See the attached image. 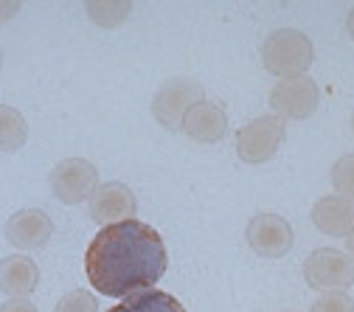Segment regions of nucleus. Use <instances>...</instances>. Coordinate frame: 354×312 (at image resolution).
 I'll return each instance as SVG.
<instances>
[{"instance_id":"f257e3e1","label":"nucleus","mask_w":354,"mask_h":312,"mask_svg":"<svg viewBox=\"0 0 354 312\" xmlns=\"http://www.w3.org/2000/svg\"><path fill=\"white\" fill-rule=\"evenodd\" d=\"M169 264L163 237L141 219L102 228L84 250V273L102 295L121 298L152 290Z\"/></svg>"},{"instance_id":"f03ea898","label":"nucleus","mask_w":354,"mask_h":312,"mask_svg":"<svg viewBox=\"0 0 354 312\" xmlns=\"http://www.w3.org/2000/svg\"><path fill=\"white\" fill-rule=\"evenodd\" d=\"M313 59H315L313 39H309L304 31L279 28L261 42L264 71H270V73H276L281 79L304 76V71L313 65Z\"/></svg>"},{"instance_id":"7ed1b4c3","label":"nucleus","mask_w":354,"mask_h":312,"mask_svg":"<svg viewBox=\"0 0 354 312\" xmlns=\"http://www.w3.org/2000/svg\"><path fill=\"white\" fill-rule=\"evenodd\" d=\"M203 102V84L189 76H174L158 87L152 99V116L163 129H183L186 113Z\"/></svg>"},{"instance_id":"20e7f679","label":"nucleus","mask_w":354,"mask_h":312,"mask_svg":"<svg viewBox=\"0 0 354 312\" xmlns=\"http://www.w3.org/2000/svg\"><path fill=\"white\" fill-rule=\"evenodd\" d=\"M304 279L321 293H346L354 284V259L335 248L313 250L304 261Z\"/></svg>"},{"instance_id":"39448f33","label":"nucleus","mask_w":354,"mask_h":312,"mask_svg":"<svg viewBox=\"0 0 354 312\" xmlns=\"http://www.w3.org/2000/svg\"><path fill=\"white\" fill-rule=\"evenodd\" d=\"M281 141H284V118L261 116L236 132V155L239 160L256 166V163L270 160L279 152Z\"/></svg>"},{"instance_id":"423d86ee","label":"nucleus","mask_w":354,"mask_h":312,"mask_svg":"<svg viewBox=\"0 0 354 312\" xmlns=\"http://www.w3.org/2000/svg\"><path fill=\"white\" fill-rule=\"evenodd\" d=\"M321 104V91L309 76H290L273 84L270 91V107L279 118L290 121H304L309 116H315Z\"/></svg>"},{"instance_id":"0eeeda50","label":"nucleus","mask_w":354,"mask_h":312,"mask_svg":"<svg viewBox=\"0 0 354 312\" xmlns=\"http://www.w3.org/2000/svg\"><path fill=\"white\" fill-rule=\"evenodd\" d=\"M96 189H99V172L91 160L68 158L51 169V192L65 205H76L84 197H93Z\"/></svg>"},{"instance_id":"6e6552de","label":"nucleus","mask_w":354,"mask_h":312,"mask_svg":"<svg viewBox=\"0 0 354 312\" xmlns=\"http://www.w3.org/2000/svg\"><path fill=\"white\" fill-rule=\"evenodd\" d=\"M248 245L264 256V259H279L292 250V226L279 214H256L248 222Z\"/></svg>"},{"instance_id":"1a4fd4ad","label":"nucleus","mask_w":354,"mask_h":312,"mask_svg":"<svg viewBox=\"0 0 354 312\" xmlns=\"http://www.w3.org/2000/svg\"><path fill=\"white\" fill-rule=\"evenodd\" d=\"M138 200L127 183H102L91 197V217L102 228L124 219H136Z\"/></svg>"},{"instance_id":"9d476101","label":"nucleus","mask_w":354,"mask_h":312,"mask_svg":"<svg viewBox=\"0 0 354 312\" xmlns=\"http://www.w3.org/2000/svg\"><path fill=\"white\" fill-rule=\"evenodd\" d=\"M51 234H54L51 217L39 208H23L12 214L6 222V239L17 250H37L51 239Z\"/></svg>"},{"instance_id":"9b49d317","label":"nucleus","mask_w":354,"mask_h":312,"mask_svg":"<svg viewBox=\"0 0 354 312\" xmlns=\"http://www.w3.org/2000/svg\"><path fill=\"white\" fill-rule=\"evenodd\" d=\"M183 132L197 144H216V141H223L228 132V113L223 110V104L203 99L200 104H194L186 113Z\"/></svg>"},{"instance_id":"f8f14e48","label":"nucleus","mask_w":354,"mask_h":312,"mask_svg":"<svg viewBox=\"0 0 354 312\" xmlns=\"http://www.w3.org/2000/svg\"><path fill=\"white\" fill-rule=\"evenodd\" d=\"M315 228L326 237H348L354 231V200L329 194L313 205Z\"/></svg>"},{"instance_id":"ddd939ff","label":"nucleus","mask_w":354,"mask_h":312,"mask_svg":"<svg viewBox=\"0 0 354 312\" xmlns=\"http://www.w3.org/2000/svg\"><path fill=\"white\" fill-rule=\"evenodd\" d=\"M39 270L28 256H6L0 261V290L12 298H26L37 290Z\"/></svg>"},{"instance_id":"4468645a","label":"nucleus","mask_w":354,"mask_h":312,"mask_svg":"<svg viewBox=\"0 0 354 312\" xmlns=\"http://www.w3.org/2000/svg\"><path fill=\"white\" fill-rule=\"evenodd\" d=\"M107 312H186V309L174 295L163 290H141L127 295L121 304L110 306Z\"/></svg>"},{"instance_id":"2eb2a0df","label":"nucleus","mask_w":354,"mask_h":312,"mask_svg":"<svg viewBox=\"0 0 354 312\" xmlns=\"http://www.w3.org/2000/svg\"><path fill=\"white\" fill-rule=\"evenodd\" d=\"M28 141V124L20 110L0 104V152H17Z\"/></svg>"},{"instance_id":"dca6fc26","label":"nucleus","mask_w":354,"mask_h":312,"mask_svg":"<svg viewBox=\"0 0 354 312\" xmlns=\"http://www.w3.org/2000/svg\"><path fill=\"white\" fill-rule=\"evenodd\" d=\"M132 12V3H124V0H107V3H102V0H93V3H87V15H91V20L102 28H115L121 26Z\"/></svg>"},{"instance_id":"f3484780","label":"nucleus","mask_w":354,"mask_h":312,"mask_svg":"<svg viewBox=\"0 0 354 312\" xmlns=\"http://www.w3.org/2000/svg\"><path fill=\"white\" fill-rule=\"evenodd\" d=\"M329 177H332V186L337 189L340 197L354 200V155H343L340 160H335Z\"/></svg>"},{"instance_id":"a211bd4d","label":"nucleus","mask_w":354,"mask_h":312,"mask_svg":"<svg viewBox=\"0 0 354 312\" xmlns=\"http://www.w3.org/2000/svg\"><path fill=\"white\" fill-rule=\"evenodd\" d=\"M54 312H99V304L87 290H73V293L59 298Z\"/></svg>"},{"instance_id":"6ab92c4d","label":"nucleus","mask_w":354,"mask_h":312,"mask_svg":"<svg viewBox=\"0 0 354 312\" xmlns=\"http://www.w3.org/2000/svg\"><path fill=\"white\" fill-rule=\"evenodd\" d=\"M309 312H354V298L348 293H324Z\"/></svg>"},{"instance_id":"aec40b11","label":"nucleus","mask_w":354,"mask_h":312,"mask_svg":"<svg viewBox=\"0 0 354 312\" xmlns=\"http://www.w3.org/2000/svg\"><path fill=\"white\" fill-rule=\"evenodd\" d=\"M0 312H37V306L26 298H9L3 306H0Z\"/></svg>"},{"instance_id":"412c9836","label":"nucleus","mask_w":354,"mask_h":312,"mask_svg":"<svg viewBox=\"0 0 354 312\" xmlns=\"http://www.w3.org/2000/svg\"><path fill=\"white\" fill-rule=\"evenodd\" d=\"M17 12H20V3H0V23L12 20Z\"/></svg>"},{"instance_id":"4be33fe9","label":"nucleus","mask_w":354,"mask_h":312,"mask_svg":"<svg viewBox=\"0 0 354 312\" xmlns=\"http://www.w3.org/2000/svg\"><path fill=\"white\" fill-rule=\"evenodd\" d=\"M346 28H348V37L354 39V9L348 12V17H346Z\"/></svg>"},{"instance_id":"5701e85b","label":"nucleus","mask_w":354,"mask_h":312,"mask_svg":"<svg viewBox=\"0 0 354 312\" xmlns=\"http://www.w3.org/2000/svg\"><path fill=\"white\" fill-rule=\"evenodd\" d=\"M346 250H348V256L354 259V231H351V234L346 237Z\"/></svg>"},{"instance_id":"b1692460","label":"nucleus","mask_w":354,"mask_h":312,"mask_svg":"<svg viewBox=\"0 0 354 312\" xmlns=\"http://www.w3.org/2000/svg\"><path fill=\"white\" fill-rule=\"evenodd\" d=\"M0 68H3V51H0Z\"/></svg>"},{"instance_id":"393cba45","label":"nucleus","mask_w":354,"mask_h":312,"mask_svg":"<svg viewBox=\"0 0 354 312\" xmlns=\"http://www.w3.org/2000/svg\"><path fill=\"white\" fill-rule=\"evenodd\" d=\"M351 129H354V116H351Z\"/></svg>"}]
</instances>
